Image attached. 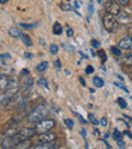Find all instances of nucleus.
<instances>
[{"label":"nucleus","instance_id":"1","mask_svg":"<svg viewBox=\"0 0 132 149\" xmlns=\"http://www.w3.org/2000/svg\"><path fill=\"white\" fill-rule=\"evenodd\" d=\"M48 114H49V110H48L47 107L44 106V104H38L32 112L29 114L28 120L30 122H32V123L39 122L41 120L45 119L48 116Z\"/></svg>","mask_w":132,"mask_h":149},{"label":"nucleus","instance_id":"2","mask_svg":"<svg viewBox=\"0 0 132 149\" xmlns=\"http://www.w3.org/2000/svg\"><path fill=\"white\" fill-rule=\"evenodd\" d=\"M103 24H104V28L108 33H115L118 30L119 24L116 20L115 16L111 15V14L107 13L106 15L103 17Z\"/></svg>","mask_w":132,"mask_h":149},{"label":"nucleus","instance_id":"3","mask_svg":"<svg viewBox=\"0 0 132 149\" xmlns=\"http://www.w3.org/2000/svg\"><path fill=\"white\" fill-rule=\"evenodd\" d=\"M105 10H106L107 13L111 14L113 16H116L121 10V8L120 5L116 1H114V0H107L105 2Z\"/></svg>","mask_w":132,"mask_h":149},{"label":"nucleus","instance_id":"4","mask_svg":"<svg viewBox=\"0 0 132 149\" xmlns=\"http://www.w3.org/2000/svg\"><path fill=\"white\" fill-rule=\"evenodd\" d=\"M55 127V121L51 119H46V120H41V122H39L37 125V130L40 132H48L51 129Z\"/></svg>","mask_w":132,"mask_h":149},{"label":"nucleus","instance_id":"5","mask_svg":"<svg viewBox=\"0 0 132 149\" xmlns=\"http://www.w3.org/2000/svg\"><path fill=\"white\" fill-rule=\"evenodd\" d=\"M9 83V78L6 75H0V104H4V94Z\"/></svg>","mask_w":132,"mask_h":149},{"label":"nucleus","instance_id":"6","mask_svg":"<svg viewBox=\"0 0 132 149\" xmlns=\"http://www.w3.org/2000/svg\"><path fill=\"white\" fill-rule=\"evenodd\" d=\"M38 139H39V142H41V143H53L57 139V135L54 133H49V131H48L41 134L38 137Z\"/></svg>","mask_w":132,"mask_h":149},{"label":"nucleus","instance_id":"7","mask_svg":"<svg viewBox=\"0 0 132 149\" xmlns=\"http://www.w3.org/2000/svg\"><path fill=\"white\" fill-rule=\"evenodd\" d=\"M116 20L118 22V24H128L131 22V17H130V14L127 13L126 11H122L120 10L119 13L115 16Z\"/></svg>","mask_w":132,"mask_h":149},{"label":"nucleus","instance_id":"8","mask_svg":"<svg viewBox=\"0 0 132 149\" xmlns=\"http://www.w3.org/2000/svg\"><path fill=\"white\" fill-rule=\"evenodd\" d=\"M131 46H132L131 38H125V39H122L119 42V47L124 50H130Z\"/></svg>","mask_w":132,"mask_h":149},{"label":"nucleus","instance_id":"9","mask_svg":"<svg viewBox=\"0 0 132 149\" xmlns=\"http://www.w3.org/2000/svg\"><path fill=\"white\" fill-rule=\"evenodd\" d=\"M8 33H9V36H11L12 38H20V36H22V31L15 28H10L9 30H8Z\"/></svg>","mask_w":132,"mask_h":149},{"label":"nucleus","instance_id":"10","mask_svg":"<svg viewBox=\"0 0 132 149\" xmlns=\"http://www.w3.org/2000/svg\"><path fill=\"white\" fill-rule=\"evenodd\" d=\"M62 31H63V28H62L61 24H59V22H55L53 26V33L54 35H61L62 33Z\"/></svg>","mask_w":132,"mask_h":149},{"label":"nucleus","instance_id":"11","mask_svg":"<svg viewBox=\"0 0 132 149\" xmlns=\"http://www.w3.org/2000/svg\"><path fill=\"white\" fill-rule=\"evenodd\" d=\"M93 82H94V84L96 85V87H98V88H101V87H103V86H104V84H105L104 80H103V79L101 78V77H99V76L94 77Z\"/></svg>","mask_w":132,"mask_h":149},{"label":"nucleus","instance_id":"12","mask_svg":"<svg viewBox=\"0 0 132 149\" xmlns=\"http://www.w3.org/2000/svg\"><path fill=\"white\" fill-rule=\"evenodd\" d=\"M20 38H22V43H24V45L27 46V47H31V46H33V41L31 40V38L29 37V36L22 35V36H20Z\"/></svg>","mask_w":132,"mask_h":149},{"label":"nucleus","instance_id":"13","mask_svg":"<svg viewBox=\"0 0 132 149\" xmlns=\"http://www.w3.org/2000/svg\"><path fill=\"white\" fill-rule=\"evenodd\" d=\"M48 66H49V63L47 61H44V62L40 63L39 65L37 66V70L40 71V72H44L45 70H47Z\"/></svg>","mask_w":132,"mask_h":149},{"label":"nucleus","instance_id":"14","mask_svg":"<svg viewBox=\"0 0 132 149\" xmlns=\"http://www.w3.org/2000/svg\"><path fill=\"white\" fill-rule=\"evenodd\" d=\"M55 146L53 145L52 143H41L40 142V144H38L37 146H35L34 148H40V149H49V148H54Z\"/></svg>","mask_w":132,"mask_h":149},{"label":"nucleus","instance_id":"15","mask_svg":"<svg viewBox=\"0 0 132 149\" xmlns=\"http://www.w3.org/2000/svg\"><path fill=\"white\" fill-rule=\"evenodd\" d=\"M60 8H61L63 11H69V10L72 9L70 4L65 3V2H61V3H60Z\"/></svg>","mask_w":132,"mask_h":149},{"label":"nucleus","instance_id":"16","mask_svg":"<svg viewBox=\"0 0 132 149\" xmlns=\"http://www.w3.org/2000/svg\"><path fill=\"white\" fill-rule=\"evenodd\" d=\"M49 50H50V53H51L52 55H56V54L58 53V50H59V48H58V46L55 45V44H52V45L50 46Z\"/></svg>","mask_w":132,"mask_h":149},{"label":"nucleus","instance_id":"17","mask_svg":"<svg viewBox=\"0 0 132 149\" xmlns=\"http://www.w3.org/2000/svg\"><path fill=\"white\" fill-rule=\"evenodd\" d=\"M113 138H114L116 141H118V140H122V134L120 133V131H118V130H114V132H113Z\"/></svg>","mask_w":132,"mask_h":149},{"label":"nucleus","instance_id":"18","mask_svg":"<svg viewBox=\"0 0 132 149\" xmlns=\"http://www.w3.org/2000/svg\"><path fill=\"white\" fill-rule=\"evenodd\" d=\"M117 102H118L119 107H120L121 109H126V108H127V102L124 100V98H122V97H118V100H117Z\"/></svg>","mask_w":132,"mask_h":149},{"label":"nucleus","instance_id":"19","mask_svg":"<svg viewBox=\"0 0 132 149\" xmlns=\"http://www.w3.org/2000/svg\"><path fill=\"white\" fill-rule=\"evenodd\" d=\"M89 120L91 121V123L93 124V125H96V126H97V125H99V124H100V122L98 121L97 118H96V117L94 116L93 114H89Z\"/></svg>","mask_w":132,"mask_h":149},{"label":"nucleus","instance_id":"20","mask_svg":"<svg viewBox=\"0 0 132 149\" xmlns=\"http://www.w3.org/2000/svg\"><path fill=\"white\" fill-rule=\"evenodd\" d=\"M111 52H112V53L114 54L115 56H118V57H120V56H121L120 49H118V48H116V47H112V48H111Z\"/></svg>","mask_w":132,"mask_h":149},{"label":"nucleus","instance_id":"21","mask_svg":"<svg viewBox=\"0 0 132 149\" xmlns=\"http://www.w3.org/2000/svg\"><path fill=\"white\" fill-rule=\"evenodd\" d=\"M39 85H42V86H44V87H46V88H49V85H48V82H47V80L46 79H44V78H41V79H39Z\"/></svg>","mask_w":132,"mask_h":149},{"label":"nucleus","instance_id":"22","mask_svg":"<svg viewBox=\"0 0 132 149\" xmlns=\"http://www.w3.org/2000/svg\"><path fill=\"white\" fill-rule=\"evenodd\" d=\"M65 124H66V126L68 127V129H72L73 128V126H74V123H73V121L72 120H70V119H66L65 120Z\"/></svg>","mask_w":132,"mask_h":149},{"label":"nucleus","instance_id":"23","mask_svg":"<svg viewBox=\"0 0 132 149\" xmlns=\"http://www.w3.org/2000/svg\"><path fill=\"white\" fill-rule=\"evenodd\" d=\"M91 45L93 48H100L101 44L99 41H97V40H91Z\"/></svg>","mask_w":132,"mask_h":149},{"label":"nucleus","instance_id":"24","mask_svg":"<svg viewBox=\"0 0 132 149\" xmlns=\"http://www.w3.org/2000/svg\"><path fill=\"white\" fill-rule=\"evenodd\" d=\"M94 71H95V69H94V67L91 65H87V67L85 68V73L87 74H91Z\"/></svg>","mask_w":132,"mask_h":149},{"label":"nucleus","instance_id":"25","mask_svg":"<svg viewBox=\"0 0 132 149\" xmlns=\"http://www.w3.org/2000/svg\"><path fill=\"white\" fill-rule=\"evenodd\" d=\"M98 55L100 56V58H101V59H102L103 61H106V60H107L106 54H105V52L103 51V50H100V51L98 52Z\"/></svg>","mask_w":132,"mask_h":149},{"label":"nucleus","instance_id":"26","mask_svg":"<svg viewBox=\"0 0 132 149\" xmlns=\"http://www.w3.org/2000/svg\"><path fill=\"white\" fill-rule=\"evenodd\" d=\"M37 24H20V26L24 29H32V28H35Z\"/></svg>","mask_w":132,"mask_h":149},{"label":"nucleus","instance_id":"27","mask_svg":"<svg viewBox=\"0 0 132 149\" xmlns=\"http://www.w3.org/2000/svg\"><path fill=\"white\" fill-rule=\"evenodd\" d=\"M66 33H67V37H72L73 36V30L72 29H68L66 31Z\"/></svg>","mask_w":132,"mask_h":149},{"label":"nucleus","instance_id":"28","mask_svg":"<svg viewBox=\"0 0 132 149\" xmlns=\"http://www.w3.org/2000/svg\"><path fill=\"white\" fill-rule=\"evenodd\" d=\"M117 143H118V147H121V148H124V145H125V143L122 141V140H118L117 141Z\"/></svg>","mask_w":132,"mask_h":149},{"label":"nucleus","instance_id":"29","mask_svg":"<svg viewBox=\"0 0 132 149\" xmlns=\"http://www.w3.org/2000/svg\"><path fill=\"white\" fill-rule=\"evenodd\" d=\"M100 123H101V125L104 126V127H105V126H107V120H106V118H102V119H101Z\"/></svg>","mask_w":132,"mask_h":149},{"label":"nucleus","instance_id":"30","mask_svg":"<svg viewBox=\"0 0 132 149\" xmlns=\"http://www.w3.org/2000/svg\"><path fill=\"white\" fill-rule=\"evenodd\" d=\"M119 2H120V4H122V5H127V4H129V0H118Z\"/></svg>","mask_w":132,"mask_h":149},{"label":"nucleus","instance_id":"31","mask_svg":"<svg viewBox=\"0 0 132 149\" xmlns=\"http://www.w3.org/2000/svg\"><path fill=\"white\" fill-rule=\"evenodd\" d=\"M24 56H26L28 59H31V58H33V54H30V53H28V52H26V53H24Z\"/></svg>","mask_w":132,"mask_h":149},{"label":"nucleus","instance_id":"32","mask_svg":"<svg viewBox=\"0 0 132 149\" xmlns=\"http://www.w3.org/2000/svg\"><path fill=\"white\" fill-rule=\"evenodd\" d=\"M77 117H78V118H79V119H80L81 123H83V124H87V121H85V119H83V118H82V117H81V116H80V115H77Z\"/></svg>","mask_w":132,"mask_h":149},{"label":"nucleus","instance_id":"33","mask_svg":"<svg viewBox=\"0 0 132 149\" xmlns=\"http://www.w3.org/2000/svg\"><path fill=\"white\" fill-rule=\"evenodd\" d=\"M79 81H80V83L83 86H85V79H83V77H79Z\"/></svg>","mask_w":132,"mask_h":149},{"label":"nucleus","instance_id":"34","mask_svg":"<svg viewBox=\"0 0 132 149\" xmlns=\"http://www.w3.org/2000/svg\"><path fill=\"white\" fill-rule=\"evenodd\" d=\"M56 66L58 67V68H60V67H61V65H60V60H56Z\"/></svg>","mask_w":132,"mask_h":149},{"label":"nucleus","instance_id":"35","mask_svg":"<svg viewBox=\"0 0 132 149\" xmlns=\"http://www.w3.org/2000/svg\"><path fill=\"white\" fill-rule=\"evenodd\" d=\"M8 2V0H0V3L1 4H5V3H7Z\"/></svg>","mask_w":132,"mask_h":149},{"label":"nucleus","instance_id":"36","mask_svg":"<svg viewBox=\"0 0 132 149\" xmlns=\"http://www.w3.org/2000/svg\"><path fill=\"white\" fill-rule=\"evenodd\" d=\"M79 54H80V55H82V57H83V58H87V55H85L83 53H81V52H79Z\"/></svg>","mask_w":132,"mask_h":149},{"label":"nucleus","instance_id":"37","mask_svg":"<svg viewBox=\"0 0 132 149\" xmlns=\"http://www.w3.org/2000/svg\"><path fill=\"white\" fill-rule=\"evenodd\" d=\"M101 2H102V0H99V3H101Z\"/></svg>","mask_w":132,"mask_h":149}]
</instances>
